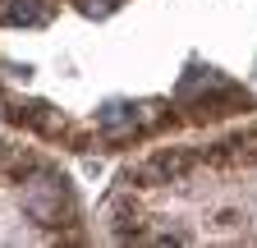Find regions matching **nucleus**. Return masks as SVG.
Returning a JSON list of instances; mask_svg holds the SVG:
<instances>
[{"instance_id":"f257e3e1","label":"nucleus","mask_w":257,"mask_h":248,"mask_svg":"<svg viewBox=\"0 0 257 248\" xmlns=\"http://www.w3.org/2000/svg\"><path fill=\"white\" fill-rule=\"evenodd\" d=\"M60 198H64V189H60V179H51V175H37L23 189V207H28V216H37V221H55V216H60Z\"/></svg>"},{"instance_id":"7ed1b4c3","label":"nucleus","mask_w":257,"mask_h":248,"mask_svg":"<svg viewBox=\"0 0 257 248\" xmlns=\"http://www.w3.org/2000/svg\"><path fill=\"white\" fill-rule=\"evenodd\" d=\"M124 119H128V115H124V106H119V101H110V106L101 110V124H106V129H119Z\"/></svg>"},{"instance_id":"f03ea898","label":"nucleus","mask_w":257,"mask_h":248,"mask_svg":"<svg viewBox=\"0 0 257 248\" xmlns=\"http://www.w3.org/2000/svg\"><path fill=\"white\" fill-rule=\"evenodd\" d=\"M0 23H37V10L28 0H0Z\"/></svg>"}]
</instances>
